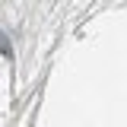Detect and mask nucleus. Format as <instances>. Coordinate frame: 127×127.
<instances>
[{"label": "nucleus", "mask_w": 127, "mask_h": 127, "mask_svg": "<svg viewBox=\"0 0 127 127\" xmlns=\"http://www.w3.org/2000/svg\"><path fill=\"white\" fill-rule=\"evenodd\" d=\"M0 51H3V54H6V57H10V54H13V48H10V41H6V35H3V32H0Z\"/></svg>", "instance_id": "nucleus-1"}]
</instances>
